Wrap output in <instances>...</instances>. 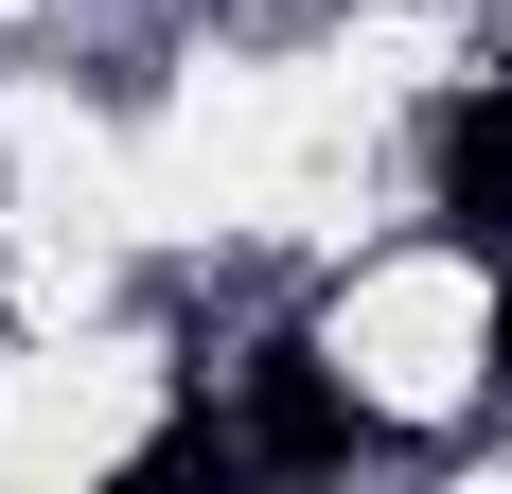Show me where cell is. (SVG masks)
I'll use <instances>...</instances> for the list:
<instances>
[{
    "label": "cell",
    "mask_w": 512,
    "mask_h": 494,
    "mask_svg": "<svg viewBox=\"0 0 512 494\" xmlns=\"http://www.w3.org/2000/svg\"><path fill=\"white\" fill-rule=\"evenodd\" d=\"M424 159H442V230H460V247H512V106L460 89L442 124H424Z\"/></svg>",
    "instance_id": "cell-1"
},
{
    "label": "cell",
    "mask_w": 512,
    "mask_h": 494,
    "mask_svg": "<svg viewBox=\"0 0 512 494\" xmlns=\"http://www.w3.org/2000/svg\"><path fill=\"white\" fill-rule=\"evenodd\" d=\"M371 442V406L318 371V353H265V389H248V459H354Z\"/></svg>",
    "instance_id": "cell-2"
}]
</instances>
